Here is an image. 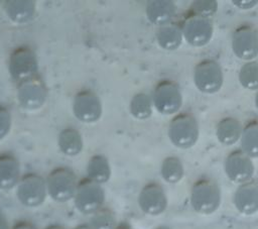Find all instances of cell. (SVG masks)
<instances>
[{"instance_id":"f1b7e54d","label":"cell","mask_w":258,"mask_h":229,"mask_svg":"<svg viewBox=\"0 0 258 229\" xmlns=\"http://www.w3.org/2000/svg\"><path fill=\"white\" fill-rule=\"evenodd\" d=\"M255 105H256V107L258 109V92H257V94L255 96Z\"/></svg>"},{"instance_id":"603a6c76","label":"cell","mask_w":258,"mask_h":229,"mask_svg":"<svg viewBox=\"0 0 258 229\" xmlns=\"http://www.w3.org/2000/svg\"><path fill=\"white\" fill-rule=\"evenodd\" d=\"M233 4H235L237 7L239 8H242V9H249L253 6H255V4L258 3V1H249V0H242V1H237V0H234L232 1Z\"/></svg>"},{"instance_id":"7402d4cb","label":"cell","mask_w":258,"mask_h":229,"mask_svg":"<svg viewBox=\"0 0 258 229\" xmlns=\"http://www.w3.org/2000/svg\"><path fill=\"white\" fill-rule=\"evenodd\" d=\"M192 13L209 18L217 11V2L213 0L207 1H195L192 2L191 8L189 10Z\"/></svg>"},{"instance_id":"d4e9b609","label":"cell","mask_w":258,"mask_h":229,"mask_svg":"<svg viewBox=\"0 0 258 229\" xmlns=\"http://www.w3.org/2000/svg\"><path fill=\"white\" fill-rule=\"evenodd\" d=\"M0 229H10L4 215L0 211Z\"/></svg>"},{"instance_id":"9c48e42d","label":"cell","mask_w":258,"mask_h":229,"mask_svg":"<svg viewBox=\"0 0 258 229\" xmlns=\"http://www.w3.org/2000/svg\"><path fill=\"white\" fill-rule=\"evenodd\" d=\"M254 171L253 162L243 150L237 149L231 152L225 160V173L235 183L250 181Z\"/></svg>"},{"instance_id":"8992f818","label":"cell","mask_w":258,"mask_h":229,"mask_svg":"<svg viewBox=\"0 0 258 229\" xmlns=\"http://www.w3.org/2000/svg\"><path fill=\"white\" fill-rule=\"evenodd\" d=\"M181 31L191 45L203 46L212 37L213 25L209 18L188 11L183 19Z\"/></svg>"},{"instance_id":"30bf717a","label":"cell","mask_w":258,"mask_h":229,"mask_svg":"<svg viewBox=\"0 0 258 229\" xmlns=\"http://www.w3.org/2000/svg\"><path fill=\"white\" fill-rule=\"evenodd\" d=\"M154 101L160 112L164 114H171L179 109L182 99L177 85L172 82L165 81L157 86Z\"/></svg>"},{"instance_id":"cb8c5ba5","label":"cell","mask_w":258,"mask_h":229,"mask_svg":"<svg viewBox=\"0 0 258 229\" xmlns=\"http://www.w3.org/2000/svg\"><path fill=\"white\" fill-rule=\"evenodd\" d=\"M10 229H37L31 222L27 221H19L15 223Z\"/></svg>"},{"instance_id":"d6986e66","label":"cell","mask_w":258,"mask_h":229,"mask_svg":"<svg viewBox=\"0 0 258 229\" xmlns=\"http://www.w3.org/2000/svg\"><path fill=\"white\" fill-rule=\"evenodd\" d=\"M181 36H182L181 28L175 25H169L160 31L158 35V39L160 44H162L163 47L168 49H173L178 47V45L180 44Z\"/></svg>"},{"instance_id":"7c38bea8","label":"cell","mask_w":258,"mask_h":229,"mask_svg":"<svg viewBox=\"0 0 258 229\" xmlns=\"http://www.w3.org/2000/svg\"><path fill=\"white\" fill-rule=\"evenodd\" d=\"M234 204L243 214H253L258 210V183L248 181L243 183L234 195Z\"/></svg>"},{"instance_id":"5b68a950","label":"cell","mask_w":258,"mask_h":229,"mask_svg":"<svg viewBox=\"0 0 258 229\" xmlns=\"http://www.w3.org/2000/svg\"><path fill=\"white\" fill-rule=\"evenodd\" d=\"M194 81L197 88L208 94L219 91L223 85V73L220 65L214 60L200 62L194 71Z\"/></svg>"},{"instance_id":"6da1fadb","label":"cell","mask_w":258,"mask_h":229,"mask_svg":"<svg viewBox=\"0 0 258 229\" xmlns=\"http://www.w3.org/2000/svg\"><path fill=\"white\" fill-rule=\"evenodd\" d=\"M190 201L192 208L197 212L202 214L213 213L220 205V188L212 179H200L192 186Z\"/></svg>"},{"instance_id":"5bb4252c","label":"cell","mask_w":258,"mask_h":229,"mask_svg":"<svg viewBox=\"0 0 258 229\" xmlns=\"http://www.w3.org/2000/svg\"><path fill=\"white\" fill-rule=\"evenodd\" d=\"M242 126L240 122L232 117H227L222 119L217 125V137L218 139L226 145L234 144L241 138Z\"/></svg>"},{"instance_id":"52a82bcc","label":"cell","mask_w":258,"mask_h":229,"mask_svg":"<svg viewBox=\"0 0 258 229\" xmlns=\"http://www.w3.org/2000/svg\"><path fill=\"white\" fill-rule=\"evenodd\" d=\"M46 181L36 174L23 176L17 186V197L19 201L28 207L40 205L46 196Z\"/></svg>"},{"instance_id":"277c9868","label":"cell","mask_w":258,"mask_h":229,"mask_svg":"<svg viewBox=\"0 0 258 229\" xmlns=\"http://www.w3.org/2000/svg\"><path fill=\"white\" fill-rule=\"evenodd\" d=\"M169 136L172 143L178 147L192 146L199 137V125L196 118L188 113L175 116L170 123Z\"/></svg>"},{"instance_id":"ba28073f","label":"cell","mask_w":258,"mask_h":229,"mask_svg":"<svg viewBox=\"0 0 258 229\" xmlns=\"http://www.w3.org/2000/svg\"><path fill=\"white\" fill-rule=\"evenodd\" d=\"M232 48L234 53L246 61L258 54V32L250 25H241L233 33Z\"/></svg>"},{"instance_id":"83f0119b","label":"cell","mask_w":258,"mask_h":229,"mask_svg":"<svg viewBox=\"0 0 258 229\" xmlns=\"http://www.w3.org/2000/svg\"><path fill=\"white\" fill-rule=\"evenodd\" d=\"M74 229H92V227L89 224H81L76 226Z\"/></svg>"},{"instance_id":"9a60e30c","label":"cell","mask_w":258,"mask_h":229,"mask_svg":"<svg viewBox=\"0 0 258 229\" xmlns=\"http://www.w3.org/2000/svg\"><path fill=\"white\" fill-rule=\"evenodd\" d=\"M242 150L250 157L258 156V120L248 122L241 134Z\"/></svg>"},{"instance_id":"44dd1931","label":"cell","mask_w":258,"mask_h":229,"mask_svg":"<svg viewBox=\"0 0 258 229\" xmlns=\"http://www.w3.org/2000/svg\"><path fill=\"white\" fill-rule=\"evenodd\" d=\"M154 10L151 12H158L157 14L152 16V20L156 23H164L171 18L174 12V6L172 2L162 1V2H154Z\"/></svg>"},{"instance_id":"8fae6325","label":"cell","mask_w":258,"mask_h":229,"mask_svg":"<svg viewBox=\"0 0 258 229\" xmlns=\"http://www.w3.org/2000/svg\"><path fill=\"white\" fill-rule=\"evenodd\" d=\"M166 205V196L160 185L150 183L141 190L139 206L143 212L149 215H158L165 210Z\"/></svg>"},{"instance_id":"7a4b0ae2","label":"cell","mask_w":258,"mask_h":229,"mask_svg":"<svg viewBox=\"0 0 258 229\" xmlns=\"http://www.w3.org/2000/svg\"><path fill=\"white\" fill-rule=\"evenodd\" d=\"M74 197L76 206L82 213L94 214L104 202V191L101 184L86 178L78 183Z\"/></svg>"},{"instance_id":"e0dca14e","label":"cell","mask_w":258,"mask_h":229,"mask_svg":"<svg viewBox=\"0 0 258 229\" xmlns=\"http://www.w3.org/2000/svg\"><path fill=\"white\" fill-rule=\"evenodd\" d=\"M161 175L166 182L177 183L183 176V166L180 160L174 156L165 158L161 165Z\"/></svg>"},{"instance_id":"2e32d148","label":"cell","mask_w":258,"mask_h":229,"mask_svg":"<svg viewBox=\"0 0 258 229\" xmlns=\"http://www.w3.org/2000/svg\"><path fill=\"white\" fill-rule=\"evenodd\" d=\"M89 178L99 184L108 181L110 178V166L103 156L92 157L89 166Z\"/></svg>"},{"instance_id":"4316f807","label":"cell","mask_w":258,"mask_h":229,"mask_svg":"<svg viewBox=\"0 0 258 229\" xmlns=\"http://www.w3.org/2000/svg\"><path fill=\"white\" fill-rule=\"evenodd\" d=\"M44 229H66V228L63 226L58 225V224H51V225L46 226Z\"/></svg>"},{"instance_id":"ac0fdd59","label":"cell","mask_w":258,"mask_h":229,"mask_svg":"<svg viewBox=\"0 0 258 229\" xmlns=\"http://www.w3.org/2000/svg\"><path fill=\"white\" fill-rule=\"evenodd\" d=\"M241 85L249 90H258V63L247 62L239 73Z\"/></svg>"},{"instance_id":"f546056e","label":"cell","mask_w":258,"mask_h":229,"mask_svg":"<svg viewBox=\"0 0 258 229\" xmlns=\"http://www.w3.org/2000/svg\"><path fill=\"white\" fill-rule=\"evenodd\" d=\"M155 229H170V228L167 226H159V227H156Z\"/></svg>"},{"instance_id":"3957f363","label":"cell","mask_w":258,"mask_h":229,"mask_svg":"<svg viewBox=\"0 0 258 229\" xmlns=\"http://www.w3.org/2000/svg\"><path fill=\"white\" fill-rule=\"evenodd\" d=\"M45 181L47 193L55 201L64 202L75 196L78 184L70 168L57 167L50 171Z\"/></svg>"},{"instance_id":"ffe728a7","label":"cell","mask_w":258,"mask_h":229,"mask_svg":"<svg viewBox=\"0 0 258 229\" xmlns=\"http://www.w3.org/2000/svg\"><path fill=\"white\" fill-rule=\"evenodd\" d=\"M90 226L92 229H115L117 225L113 212L106 208H100L94 213Z\"/></svg>"},{"instance_id":"4fadbf2b","label":"cell","mask_w":258,"mask_h":229,"mask_svg":"<svg viewBox=\"0 0 258 229\" xmlns=\"http://www.w3.org/2000/svg\"><path fill=\"white\" fill-rule=\"evenodd\" d=\"M19 182V164L11 155H0V189L8 190Z\"/></svg>"},{"instance_id":"484cf974","label":"cell","mask_w":258,"mask_h":229,"mask_svg":"<svg viewBox=\"0 0 258 229\" xmlns=\"http://www.w3.org/2000/svg\"><path fill=\"white\" fill-rule=\"evenodd\" d=\"M115 229H133L130 225H128L127 223H120L119 225H117L115 227Z\"/></svg>"}]
</instances>
